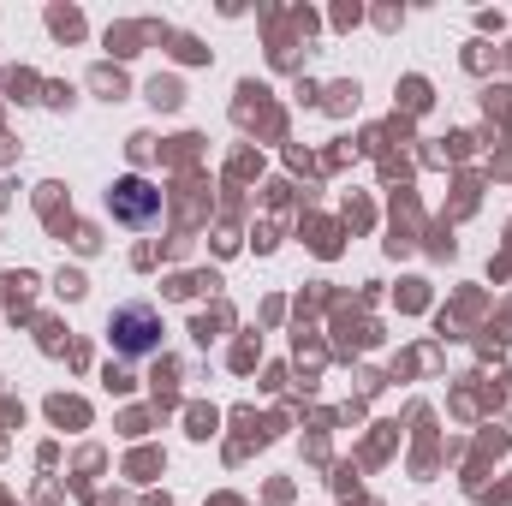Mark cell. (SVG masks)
I'll use <instances>...</instances> for the list:
<instances>
[{"label": "cell", "instance_id": "cell-1", "mask_svg": "<svg viewBox=\"0 0 512 506\" xmlns=\"http://www.w3.org/2000/svg\"><path fill=\"white\" fill-rule=\"evenodd\" d=\"M108 340H114L120 358H149V352L161 346V316H155L149 304H120V310L108 316Z\"/></svg>", "mask_w": 512, "mask_h": 506}, {"label": "cell", "instance_id": "cell-2", "mask_svg": "<svg viewBox=\"0 0 512 506\" xmlns=\"http://www.w3.org/2000/svg\"><path fill=\"white\" fill-rule=\"evenodd\" d=\"M108 209H114L120 227H155V221H161V191H155L149 179L126 173V179L108 191Z\"/></svg>", "mask_w": 512, "mask_h": 506}]
</instances>
